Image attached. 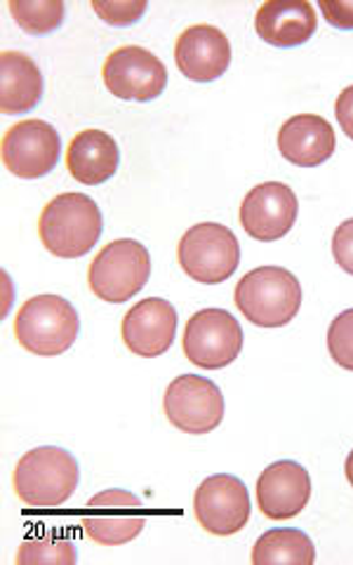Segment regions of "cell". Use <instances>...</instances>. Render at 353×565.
Instances as JSON below:
<instances>
[{
  "instance_id": "9a60e30c",
  "label": "cell",
  "mask_w": 353,
  "mask_h": 565,
  "mask_svg": "<svg viewBox=\"0 0 353 565\" xmlns=\"http://www.w3.org/2000/svg\"><path fill=\"white\" fill-rule=\"evenodd\" d=\"M122 342L141 359H156L172 347L176 309L163 297H147L122 316Z\"/></svg>"
},
{
  "instance_id": "5b68a950",
  "label": "cell",
  "mask_w": 353,
  "mask_h": 565,
  "mask_svg": "<svg viewBox=\"0 0 353 565\" xmlns=\"http://www.w3.org/2000/svg\"><path fill=\"white\" fill-rule=\"evenodd\" d=\"M176 259L184 274L203 282L217 286L232 278L240 264V243L232 228L217 222L193 224L176 245Z\"/></svg>"
},
{
  "instance_id": "4fadbf2b",
  "label": "cell",
  "mask_w": 353,
  "mask_h": 565,
  "mask_svg": "<svg viewBox=\"0 0 353 565\" xmlns=\"http://www.w3.org/2000/svg\"><path fill=\"white\" fill-rule=\"evenodd\" d=\"M311 500V476L309 471L280 459L269 465L257 479V504L259 511L271 521H288L302 514Z\"/></svg>"
},
{
  "instance_id": "7c38bea8",
  "label": "cell",
  "mask_w": 353,
  "mask_h": 565,
  "mask_svg": "<svg viewBox=\"0 0 353 565\" xmlns=\"http://www.w3.org/2000/svg\"><path fill=\"white\" fill-rule=\"evenodd\" d=\"M299 203L295 191L282 182H264L247 191L240 203V226L245 234L271 243L292 232Z\"/></svg>"
},
{
  "instance_id": "ac0fdd59",
  "label": "cell",
  "mask_w": 353,
  "mask_h": 565,
  "mask_svg": "<svg viewBox=\"0 0 353 565\" xmlns=\"http://www.w3.org/2000/svg\"><path fill=\"white\" fill-rule=\"evenodd\" d=\"M120 166L116 139L104 130H83L71 139L66 151V168L76 182L99 186L109 182Z\"/></svg>"
},
{
  "instance_id": "83f0119b",
  "label": "cell",
  "mask_w": 353,
  "mask_h": 565,
  "mask_svg": "<svg viewBox=\"0 0 353 565\" xmlns=\"http://www.w3.org/2000/svg\"><path fill=\"white\" fill-rule=\"evenodd\" d=\"M334 116H338V122L342 132L353 139V85L344 87L338 97V104H334Z\"/></svg>"
},
{
  "instance_id": "277c9868",
  "label": "cell",
  "mask_w": 353,
  "mask_h": 565,
  "mask_svg": "<svg viewBox=\"0 0 353 565\" xmlns=\"http://www.w3.org/2000/svg\"><path fill=\"white\" fill-rule=\"evenodd\" d=\"M76 307L60 295H35L14 316V338L35 356H60L78 340Z\"/></svg>"
},
{
  "instance_id": "2e32d148",
  "label": "cell",
  "mask_w": 353,
  "mask_h": 565,
  "mask_svg": "<svg viewBox=\"0 0 353 565\" xmlns=\"http://www.w3.org/2000/svg\"><path fill=\"white\" fill-rule=\"evenodd\" d=\"M338 149V137L330 122L315 114H297L282 122L278 151L297 168H315L330 161Z\"/></svg>"
},
{
  "instance_id": "7402d4cb",
  "label": "cell",
  "mask_w": 353,
  "mask_h": 565,
  "mask_svg": "<svg viewBox=\"0 0 353 565\" xmlns=\"http://www.w3.org/2000/svg\"><path fill=\"white\" fill-rule=\"evenodd\" d=\"M141 527H145V516L126 514V511H114V514H95L83 519L85 535L97 544L116 546L132 542Z\"/></svg>"
},
{
  "instance_id": "30bf717a",
  "label": "cell",
  "mask_w": 353,
  "mask_h": 565,
  "mask_svg": "<svg viewBox=\"0 0 353 565\" xmlns=\"http://www.w3.org/2000/svg\"><path fill=\"white\" fill-rule=\"evenodd\" d=\"M193 514L210 535H236L250 521V494L238 476L215 473L193 494Z\"/></svg>"
},
{
  "instance_id": "ba28073f",
  "label": "cell",
  "mask_w": 353,
  "mask_h": 565,
  "mask_svg": "<svg viewBox=\"0 0 353 565\" xmlns=\"http://www.w3.org/2000/svg\"><path fill=\"white\" fill-rule=\"evenodd\" d=\"M163 411L168 422L180 431L193 436L210 434L224 419L222 388L207 377L180 375L165 388Z\"/></svg>"
},
{
  "instance_id": "ffe728a7",
  "label": "cell",
  "mask_w": 353,
  "mask_h": 565,
  "mask_svg": "<svg viewBox=\"0 0 353 565\" xmlns=\"http://www.w3.org/2000/svg\"><path fill=\"white\" fill-rule=\"evenodd\" d=\"M315 561V546L311 537L297 527H274L264 533L253 546L255 565L297 563L311 565Z\"/></svg>"
},
{
  "instance_id": "e0dca14e",
  "label": "cell",
  "mask_w": 353,
  "mask_h": 565,
  "mask_svg": "<svg viewBox=\"0 0 353 565\" xmlns=\"http://www.w3.org/2000/svg\"><path fill=\"white\" fill-rule=\"evenodd\" d=\"M315 26V8L307 0H267L255 14V31L259 39L280 50L309 43Z\"/></svg>"
},
{
  "instance_id": "9c48e42d",
  "label": "cell",
  "mask_w": 353,
  "mask_h": 565,
  "mask_svg": "<svg viewBox=\"0 0 353 565\" xmlns=\"http://www.w3.org/2000/svg\"><path fill=\"white\" fill-rule=\"evenodd\" d=\"M104 85L114 97L126 102H153L165 93L168 68L151 50L122 45L114 50L101 68Z\"/></svg>"
},
{
  "instance_id": "7a4b0ae2",
  "label": "cell",
  "mask_w": 353,
  "mask_h": 565,
  "mask_svg": "<svg viewBox=\"0 0 353 565\" xmlns=\"http://www.w3.org/2000/svg\"><path fill=\"white\" fill-rule=\"evenodd\" d=\"M81 469L76 457L57 446L29 450L12 473L17 498L29 507L50 509L64 504L76 492Z\"/></svg>"
},
{
  "instance_id": "603a6c76",
  "label": "cell",
  "mask_w": 353,
  "mask_h": 565,
  "mask_svg": "<svg viewBox=\"0 0 353 565\" xmlns=\"http://www.w3.org/2000/svg\"><path fill=\"white\" fill-rule=\"evenodd\" d=\"M17 565L29 563H64L74 565L78 561L76 544L64 535H45V537H29L22 542L20 554H17Z\"/></svg>"
},
{
  "instance_id": "44dd1931",
  "label": "cell",
  "mask_w": 353,
  "mask_h": 565,
  "mask_svg": "<svg viewBox=\"0 0 353 565\" xmlns=\"http://www.w3.org/2000/svg\"><path fill=\"white\" fill-rule=\"evenodd\" d=\"M14 22L29 35H47L64 24L66 6L62 0H10Z\"/></svg>"
},
{
  "instance_id": "8fae6325",
  "label": "cell",
  "mask_w": 353,
  "mask_h": 565,
  "mask_svg": "<svg viewBox=\"0 0 353 565\" xmlns=\"http://www.w3.org/2000/svg\"><path fill=\"white\" fill-rule=\"evenodd\" d=\"M62 137L45 120H22L3 135V163L22 180H41L60 163Z\"/></svg>"
},
{
  "instance_id": "6da1fadb",
  "label": "cell",
  "mask_w": 353,
  "mask_h": 565,
  "mask_svg": "<svg viewBox=\"0 0 353 565\" xmlns=\"http://www.w3.org/2000/svg\"><path fill=\"white\" fill-rule=\"evenodd\" d=\"M104 232L97 203L85 193L71 191L52 199L39 220V236L45 250L60 259L85 257Z\"/></svg>"
},
{
  "instance_id": "5bb4252c",
  "label": "cell",
  "mask_w": 353,
  "mask_h": 565,
  "mask_svg": "<svg viewBox=\"0 0 353 565\" xmlns=\"http://www.w3.org/2000/svg\"><path fill=\"white\" fill-rule=\"evenodd\" d=\"M174 62L193 83H212L232 66V43L212 24L189 26L174 45Z\"/></svg>"
},
{
  "instance_id": "52a82bcc",
  "label": "cell",
  "mask_w": 353,
  "mask_h": 565,
  "mask_svg": "<svg viewBox=\"0 0 353 565\" xmlns=\"http://www.w3.org/2000/svg\"><path fill=\"white\" fill-rule=\"evenodd\" d=\"M184 356L203 370H222L232 365L243 349V330L226 309H203L193 313L182 340Z\"/></svg>"
},
{
  "instance_id": "cb8c5ba5",
  "label": "cell",
  "mask_w": 353,
  "mask_h": 565,
  "mask_svg": "<svg viewBox=\"0 0 353 565\" xmlns=\"http://www.w3.org/2000/svg\"><path fill=\"white\" fill-rule=\"evenodd\" d=\"M328 351L340 367L353 373V309L342 311L328 328Z\"/></svg>"
},
{
  "instance_id": "3957f363",
  "label": "cell",
  "mask_w": 353,
  "mask_h": 565,
  "mask_svg": "<svg viewBox=\"0 0 353 565\" xmlns=\"http://www.w3.org/2000/svg\"><path fill=\"white\" fill-rule=\"evenodd\" d=\"M240 313L259 328H282L302 307V286L282 267H259L247 271L234 292Z\"/></svg>"
},
{
  "instance_id": "d4e9b609",
  "label": "cell",
  "mask_w": 353,
  "mask_h": 565,
  "mask_svg": "<svg viewBox=\"0 0 353 565\" xmlns=\"http://www.w3.org/2000/svg\"><path fill=\"white\" fill-rule=\"evenodd\" d=\"M147 8V0H137V3H132V0H104V3L101 0H93V10L99 14V20L116 29L137 24Z\"/></svg>"
},
{
  "instance_id": "d6986e66",
  "label": "cell",
  "mask_w": 353,
  "mask_h": 565,
  "mask_svg": "<svg viewBox=\"0 0 353 565\" xmlns=\"http://www.w3.org/2000/svg\"><path fill=\"white\" fill-rule=\"evenodd\" d=\"M45 81L39 64L24 52L6 50L0 55V111L3 116L31 114L41 104Z\"/></svg>"
},
{
  "instance_id": "4316f807",
  "label": "cell",
  "mask_w": 353,
  "mask_h": 565,
  "mask_svg": "<svg viewBox=\"0 0 353 565\" xmlns=\"http://www.w3.org/2000/svg\"><path fill=\"white\" fill-rule=\"evenodd\" d=\"M318 10L323 12L330 26L340 31H353V0H321Z\"/></svg>"
},
{
  "instance_id": "f1b7e54d",
  "label": "cell",
  "mask_w": 353,
  "mask_h": 565,
  "mask_svg": "<svg viewBox=\"0 0 353 565\" xmlns=\"http://www.w3.org/2000/svg\"><path fill=\"white\" fill-rule=\"evenodd\" d=\"M344 473H346V479H349V483L353 486V450L349 452V457H346V465H344Z\"/></svg>"
},
{
  "instance_id": "484cf974",
  "label": "cell",
  "mask_w": 353,
  "mask_h": 565,
  "mask_svg": "<svg viewBox=\"0 0 353 565\" xmlns=\"http://www.w3.org/2000/svg\"><path fill=\"white\" fill-rule=\"evenodd\" d=\"M332 255L340 267L353 276V220H346L338 226L332 236Z\"/></svg>"
},
{
  "instance_id": "8992f818",
  "label": "cell",
  "mask_w": 353,
  "mask_h": 565,
  "mask_svg": "<svg viewBox=\"0 0 353 565\" xmlns=\"http://www.w3.org/2000/svg\"><path fill=\"white\" fill-rule=\"evenodd\" d=\"M151 276L149 250L139 241L118 238L101 247L87 271V286L101 302L122 305L147 286Z\"/></svg>"
}]
</instances>
